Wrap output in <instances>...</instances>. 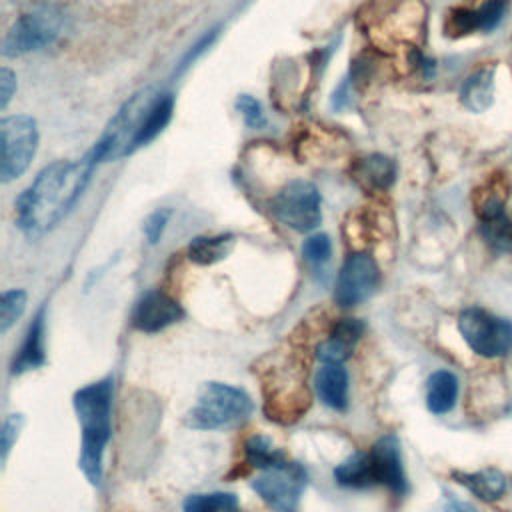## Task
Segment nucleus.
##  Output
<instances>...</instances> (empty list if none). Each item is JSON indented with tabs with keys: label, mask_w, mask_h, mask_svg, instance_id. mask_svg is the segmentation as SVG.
Instances as JSON below:
<instances>
[{
	"label": "nucleus",
	"mask_w": 512,
	"mask_h": 512,
	"mask_svg": "<svg viewBox=\"0 0 512 512\" xmlns=\"http://www.w3.org/2000/svg\"><path fill=\"white\" fill-rule=\"evenodd\" d=\"M98 162L92 148L80 160H58L46 166L16 202L20 228L30 238L52 230L78 202Z\"/></svg>",
	"instance_id": "obj_1"
},
{
	"label": "nucleus",
	"mask_w": 512,
	"mask_h": 512,
	"mask_svg": "<svg viewBox=\"0 0 512 512\" xmlns=\"http://www.w3.org/2000/svg\"><path fill=\"white\" fill-rule=\"evenodd\" d=\"M112 394L114 380L106 376L76 390L72 400L82 430L80 468L92 486H98L102 480V458L110 440Z\"/></svg>",
	"instance_id": "obj_2"
},
{
	"label": "nucleus",
	"mask_w": 512,
	"mask_h": 512,
	"mask_svg": "<svg viewBox=\"0 0 512 512\" xmlns=\"http://www.w3.org/2000/svg\"><path fill=\"white\" fill-rule=\"evenodd\" d=\"M254 410L250 396L230 384L206 382L184 422L194 430H218L244 422Z\"/></svg>",
	"instance_id": "obj_3"
},
{
	"label": "nucleus",
	"mask_w": 512,
	"mask_h": 512,
	"mask_svg": "<svg viewBox=\"0 0 512 512\" xmlns=\"http://www.w3.org/2000/svg\"><path fill=\"white\" fill-rule=\"evenodd\" d=\"M38 144V128L34 118L16 114L2 118L0 122V176L2 182H10L24 174L34 158Z\"/></svg>",
	"instance_id": "obj_4"
},
{
	"label": "nucleus",
	"mask_w": 512,
	"mask_h": 512,
	"mask_svg": "<svg viewBox=\"0 0 512 512\" xmlns=\"http://www.w3.org/2000/svg\"><path fill=\"white\" fill-rule=\"evenodd\" d=\"M464 342L480 356L496 358L512 348V322L482 308H466L458 318Z\"/></svg>",
	"instance_id": "obj_5"
},
{
	"label": "nucleus",
	"mask_w": 512,
	"mask_h": 512,
	"mask_svg": "<svg viewBox=\"0 0 512 512\" xmlns=\"http://www.w3.org/2000/svg\"><path fill=\"white\" fill-rule=\"evenodd\" d=\"M270 210L280 224L296 232H310L322 220L320 192L306 180H292L274 196Z\"/></svg>",
	"instance_id": "obj_6"
},
{
	"label": "nucleus",
	"mask_w": 512,
	"mask_h": 512,
	"mask_svg": "<svg viewBox=\"0 0 512 512\" xmlns=\"http://www.w3.org/2000/svg\"><path fill=\"white\" fill-rule=\"evenodd\" d=\"M306 486V470L302 464L284 460L276 466L262 470L252 482L258 496L276 512H292Z\"/></svg>",
	"instance_id": "obj_7"
},
{
	"label": "nucleus",
	"mask_w": 512,
	"mask_h": 512,
	"mask_svg": "<svg viewBox=\"0 0 512 512\" xmlns=\"http://www.w3.org/2000/svg\"><path fill=\"white\" fill-rule=\"evenodd\" d=\"M378 282L380 270L374 258L366 252L350 254L338 272L334 300L344 308L356 306L376 292Z\"/></svg>",
	"instance_id": "obj_8"
},
{
	"label": "nucleus",
	"mask_w": 512,
	"mask_h": 512,
	"mask_svg": "<svg viewBox=\"0 0 512 512\" xmlns=\"http://www.w3.org/2000/svg\"><path fill=\"white\" fill-rule=\"evenodd\" d=\"M60 30V16L52 10H40L24 14L6 34L2 52L6 56L26 54L30 50H40L54 42Z\"/></svg>",
	"instance_id": "obj_9"
},
{
	"label": "nucleus",
	"mask_w": 512,
	"mask_h": 512,
	"mask_svg": "<svg viewBox=\"0 0 512 512\" xmlns=\"http://www.w3.org/2000/svg\"><path fill=\"white\" fill-rule=\"evenodd\" d=\"M368 454H370L376 484H384L390 492L404 496L408 492V480L402 466V450H400L398 438L394 434L382 436L370 448Z\"/></svg>",
	"instance_id": "obj_10"
},
{
	"label": "nucleus",
	"mask_w": 512,
	"mask_h": 512,
	"mask_svg": "<svg viewBox=\"0 0 512 512\" xmlns=\"http://www.w3.org/2000/svg\"><path fill=\"white\" fill-rule=\"evenodd\" d=\"M182 314L184 312L174 298L164 292L150 290L136 302L132 310V326L140 332L154 334L178 322Z\"/></svg>",
	"instance_id": "obj_11"
},
{
	"label": "nucleus",
	"mask_w": 512,
	"mask_h": 512,
	"mask_svg": "<svg viewBox=\"0 0 512 512\" xmlns=\"http://www.w3.org/2000/svg\"><path fill=\"white\" fill-rule=\"evenodd\" d=\"M364 332V322L358 318H342L332 328L328 340H324L318 350L316 358L322 364H342L350 358L356 342Z\"/></svg>",
	"instance_id": "obj_12"
},
{
	"label": "nucleus",
	"mask_w": 512,
	"mask_h": 512,
	"mask_svg": "<svg viewBox=\"0 0 512 512\" xmlns=\"http://www.w3.org/2000/svg\"><path fill=\"white\" fill-rule=\"evenodd\" d=\"M44 328H46L44 310H40L34 316L32 324L28 326V332L24 336L22 346L18 348L16 356L12 358V364H10V372L12 374H24V372L34 370V368H38V366H42L46 362Z\"/></svg>",
	"instance_id": "obj_13"
},
{
	"label": "nucleus",
	"mask_w": 512,
	"mask_h": 512,
	"mask_svg": "<svg viewBox=\"0 0 512 512\" xmlns=\"http://www.w3.org/2000/svg\"><path fill=\"white\" fill-rule=\"evenodd\" d=\"M480 220H482V234L484 238L500 248L512 252V220L504 212V204L500 198L490 196L480 208H478Z\"/></svg>",
	"instance_id": "obj_14"
},
{
	"label": "nucleus",
	"mask_w": 512,
	"mask_h": 512,
	"mask_svg": "<svg viewBox=\"0 0 512 512\" xmlns=\"http://www.w3.org/2000/svg\"><path fill=\"white\" fill-rule=\"evenodd\" d=\"M318 398L332 410H346L348 406V374L342 364H324L314 376Z\"/></svg>",
	"instance_id": "obj_15"
},
{
	"label": "nucleus",
	"mask_w": 512,
	"mask_h": 512,
	"mask_svg": "<svg viewBox=\"0 0 512 512\" xmlns=\"http://www.w3.org/2000/svg\"><path fill=\"white\" fill-rule=\"evenodd\" d=\"M394 174H396L394 162L380 154L362 158L352 170V176L356 178V182L366 190H386L394 182Z\"/></svg>",
	"instance_id": "obj_16"
},
{
	"label": "nucleus",
	"mask_w": 512,
	"mask_h": 512,
	"mask_svg": "<svg viewBox=\"0 0 512 512\" xmlns=\"http://www.w3.org/2000/svg\"><path fill=\"white\" fill-rule=\"evenodd\" d=\"M462 104L472 112H484L494 100V68H480L466 78L460 90Z\"/></svg>",
	"instance_id": "obj_17"
},
{
	"label": "nucleus",
	"mask_w": 512,
	"mask_h": 512,
	"mask_svg": "<svg viewBox=\"0 0 512 512\" xmlns=\"http://www.w3.org/2000/svg\"><path fill=\"white\" fill-rule=\"evenodd\" d=\"M458 398V380L448 370L434 372L426 382V406L434 414H446Z\"/></svg>",
	"instance_id": "obj_18"
},
{
	"label": "nucleus",
	"mask_w": 512,
	"mask_h": 512,
	"mask_svg": "<svg viewBox=\"0 0 512 512\" xmlns=\"http://www.w3.org/2000/svg\"><path fill=\"white\" fill-rule=\"evenodd\" d=\"M452 476L482 500H498L506 492V476L496 468H484L472 474L454 472Z\"/></svg>",
	"instance_id": "obj_19"
},
{
	"label": "nucleus",
	"mask_w": 512,
	"mask_h": 512,
	"mask_svg": "<svg viewBox=\"0 0 512 512\" xmlns=\"http://www.w3.org/2000/svg\"><path fill=\"white\" fill-rule=\"evenodd\" d=\"M334 478L338 484L348 488H368L376 484L372 462L368 452H354L344 462L334 468Z\"/></svg>",
	"instance_id": "obj_20"
},
{
	"label": "nucleus",
	"mask_w": 512,
	"mask_h": 512,
	"mask_svg": "<svg viewBox=\"0 0 512 512\" xmlns=\"http://www.w3.org/2000/svg\"><path fill=\"white\" fill-rule=\"evenodd\" d=\"M234 246V236L218 234V236H198L188 246V256L192 262L208 266L224 260Z\"/></svg>",
	"instance_id": "obj_21"
},
{
	"label": "nucleus",
	"mask_w": 512,
	"mask_h": 512,
	"mask_svg": "<svg viewBox=\"0 0 512 512\" xmlns=\"http://www.w3.org/2000/svg\"><path fill=\"white\" fill-rule=\"evenodd\" d=\"M184 512H238L240 504L232 492L190 494L182 502Z\"/></svg>",
	"instance_id": "obj_22"
},
{
	"label": "nucleus",
	"mask_w": 512,
	"mask_h": 512,
	"mask_svg": "<svg viewBox=\"0 0 512 512\" xmlns=\"http://www.w3.org/2000/svg\"><path fill=\"white\" fill-rule=\"evenodd\" d=\"M244 452H246L248 464L254 468H260V470H266V468L276 466L286 460V456L278 448H274L272 440L266 436H260V434L250 436L246 440Z\"/></svg>",
	"instance_id": "obj_23"
},
{
	"label": "nucleus",
	"mask_w": 512,
	"mask_h": 512,
	"mask_svg": "<svg viewBox=\"0 0 512 512\" xmlns=\"http://www.w3.org/2000/svg\"><path fill=\"white\" fill-rule=\"evenodd\" d=\"M26 308V292L24 290H6L0 296V332L6 334L8 328L22 316Z\"/></svg>",
	"instance_id": "obj_24"
},
{
	"label": "nucleus",
	"mask_w": 512,
	"mask_h": 512,
	"mask_svg": "<svg viewBox=\"0 0 512 512\" xmlns=\"http://www.w3.org/2000/svg\"><path fill=\"white\" fill-rule=\"evenodd\" d=\"M444 30L448 36H464L470 34L472 30H478V20H476V10L468 8H454L444 24Z\"/></svg>",
	"instance_id": "obj_25"
},
{
	"label": "nucleus",
	"mask_w": 512,
	"mask_h": 512,
	"mask_svg": "<svg viewBox=\"0 0 512 512\" xmlns=\"http://www.w3.org/2000/svg\"><path fill=\"white\" fill-rule=\"evenodd\" d=\"M508 8V0H486L478 10H476V20H478V30L490 32L494 30Z\"/></svg>",
	"instance_id": "obj_26"
},
{
	"label": "nucleus",
	"mask_w": 512,
	"mask_h": 512,
	"mask_svg": "<svg viewBox=\"0 0 512 512\" xmlns=\"http://www.w3.org/2000/svg\"><path fill=\"white\" fill-rule=\"evenodd\" d=\"M330 252H332V244H330V238L326 234H312L302 244L304 260L314 264V266L324 264L330 258Z\"/></svg>",
	"instance_id": "obj_27"
},
{
	"label": "nucleus",
	"mask_w": 512,
	"mask_h": 512,
	"mask_svg": "<svg viewBox=\"0 0 512 512\" xmlns=\"http://www.w3.org/2000/svg\"><path fill=\"white\" fill-rule=\"evenodd\" d=\"M22 426H24V416H22V414H10V416L4 420V424H2V432H0L2 462H6L8 452H10L12 444L18 440Z\"/></svg>",
	"instance_id": "obj_28"
},
{
	"label": "nucleus",
	"mask_w": 512,
	"mask_h": 512,
	"mask_svg": "<svg viewBox=\"0 0 512 512\" xmlns=\"http://www.w3.org/2000/svg\"><path fill=\"white\" fill-rule=\"evenodd\" d=\"M236 108L238 112L242 114L244 122L250 126V128H260L264 126V112H262V106L258 100H254L252 96L248 94H242L236 98Z\"/></svg>",
	"instance_id": "obj_29"
},
{
	"label": "nucleus",
	"mask_w": 512,
	"mask_h": 512,
	"mask_svg": "<svg viewBox=\"0 0 512 512\" xmlns=\"http://www.w3.org/2000/svg\"><path fill=\"white\" fill-rule=\"evenodd\" d=\"M168 218H170L168 208H160V210H156L148 216V220L144 222V234H146L150 244H156L160 240V236H162V232L168 224Z\"/></svg>",
	"instance_id": "obj_30"
},
{
	"label": "nucleus",
	"mask_w": 512,
	"mask_h": 512,
	"mask_svg": "<svg viewBox=\"0 0 512 512\" xmlns=\"http://www.w3.org/2000/svg\"><path fill=\"white\" fill-rule=\"evenodd\" d=\"M16 90V76L12 70L2 68L0 70V108H6L12 94Z\"/></svg>",
	"instance_id": "obj_31"
},
{
	"label": "nucleus",
	"mask_w": 512,
	"mask_h": 512,
	"mask_svg": "<svg viewBox=\"0 0 512 512\" xmlns=\"http://www.w3.org/2000/svg\"><path fill=\"white\" fill-rule=\"evenodd\" d=\"M442 512H478V510H476L474 506H470L468 502H460V500L450 498V500L444 504Z\"/></svg>",
	"instance_id": "obj_32"
},
{
	"label": "nucleus",
	"mask_w": 512,
	"mask_h": 512,
	"mask_svg": "<svg viewBox=\"0 0 512 512\" xmlns=\"http://www.w3.org/2000/svg\"><path fill=\"white\" fill-rule=\"evenodd\" d=\"M510 412H512V408H510Z\"/></svg>",
	"instance_id": "obj_33"
}]
</instances>
